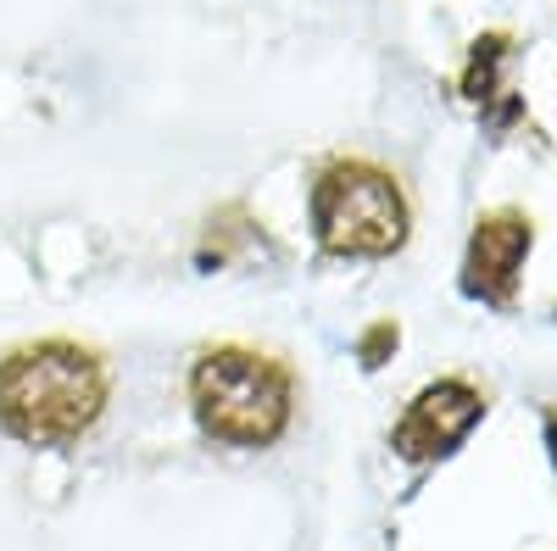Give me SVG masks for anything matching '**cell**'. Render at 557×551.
I'll return each mask as SVG.
<instances>
[{
    "label": "cell",
    "mask_w": 557,
    "mask_h": 551,
    "mask_svg": "<svg viewBox=\"0 0 557 551\" xmlns=\"http://www.w3.org/2000/svg\"><path fill=\"white\" fill-rule=\"evenodd\" d=\"M107 412V362L78 340H34L0 356V429L23 446H73Z\"/></svg>",
    "instance_id": "cell-1"
},
{
    "label": "cell",
    "mask_w": 557,
    "mask_h": 551,
    "mask_svg": "<svg viewBox=\"0 0 557 551\" xmlns=\"http://www.w3.org/2000/svg\"><path fill=\"white\" fill-rule=\"evenodd\" d=\"M190 412L207 440L262 451L290 429L296 379L257 346H207L190 367Z\"/></svg>",
    "instance_id": "cell-2"
},
{
    "label": "cell",
    "mask_w": 557,
    "mask_h": 551,
    "mask_svg": "<svg viewBox=\"0 0 557 551\" xmlns=\"http://www.w3.org/2000/svg\"><path fill=\"white\" fill-rule=\"evenodd\" d=\"M312 240L335 262H385L412 235V206L401 196L396 173L362 156H335L312 178Z\"/></svg>",
    "instance_id": "cell-3"
},
{
    "label": "cell",
    "mask_w": 557,
    "mask_h": 551,
    "mask_svg": "<svg viewBox=\"0 0 557 551\" xmlns=\"http://www.w3.org/2000/svg\"><path fill=\"white\" fill-rule=\"evenodd\" d=\"M530 251H535V223H530V212L496 206V212L474 217L469 246H462V273H457L462 296L485 301L491 312H513Z\"/></svg>",
    "instance_id": "cell-4"
},
{
    "label": "cell",
    "mask_w": 557,
    "mask_h": 551,
    "mask_svg": "<svg viewBox=\"0 0 557 551\" xmlns=\"http://www.w3.org/2000/svg\"><path fill=\"white\" fill-rule=\"evenodd\" d=\"M480 418H485V390L480 385L435 379V385H424L407 401V412L391 429V446H396L401 463H441V456H451L462 440L474 435Z\"/></svg>",
    "instance_id": "cell-5"
},
{
    "label": "cell",
    "mask_w": 557,
    "mask_h": 551,
    "mask_svg": "<svg viewBox=\"0 0 557 551\" xmlns=\"http://www.w3.org/2000/svg\"><path fill=\"white\" fill-rule=\"evenodd\" d=\"M507 57H513V39H507V34H480L474 51H469V67H462V78H457L462 101L480 107L496 123L519 117V101H502V62Z\"/></svg>",
    "instance_id": "cell-6"
},
{
    "label": "cell",
    "mask_w": 557,
    "mask_h": 551,
    "mask_svg": "<svg viewBox=\"0 0 557 551\" xmlns=\"http://www.w3.org/2000/svg\"><path fill=\"white\" fill-rule=\"evenodd\" d=\"M401 346V329L391 324V317H380V324H368L362 329V340H357V356H362V367L374 374V367H385V356Z\"/></svg>",
    "instance_id": "cell-7"
},
{
    "label": "cell",
    "mask_w": 557,
    "mask_h": 551,
    "mask_svg": "<svg viewBox=\"0 0 557 551\" xmlns=\"http://www.w3.org/2000/svg\"><path fill=\"white\" fill-rule=\"evenodd\" d=\"M546 451H552V468H557V406L546 412Z\"/></svg>",
    "instance_id": "cell-8"
}]
</instances>
